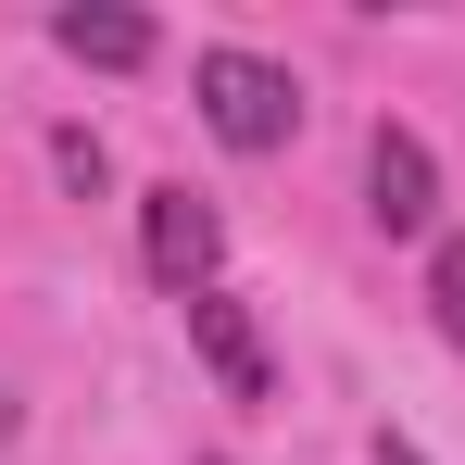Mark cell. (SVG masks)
<instances>
[{
    "label": "cell",
    "instance_id": "obj_1",
    "mask_svg": "<svg viewBox=\"0 0 465 465\" xmlns=\"http://www.w3.org/2000/svg\"><path fill=\"white\" fill-rule=\"evenodd\" d=\"M189 101H202V126L227 152H290V126H302V88H290V64H264V51H202L189 64Z\"/></svg>",
    "mask_w": 465,
    "mask_h": 465
},
{
    "label": "cell",
    "instance_id": "obj_2",
    "mask_svg": "<svg viewBox=\"0 0 465 465\" xmlns=\"http://www.w3.org/2000/svg\"><path fill=\"white\" fill-rule=\"evenodd\" d=\"M139 264H152L176 302L214 290V264H227V214H214L202 189H139Z\"/></svg>",
    "mask_w": 465,
    "mask_h": 465
},
{
    "label": "cell",
    "instance_id": "obj_3",
    "mask_svg": "<svg viewBox=\"0 0 465 465\" xmlns=\"http://www.w3.org/2000/svg\"><path fill=\"white\" fill-rule=\"evenodd\" d=\"M365 214H378L390 239H428V227H440V163H428L415 126H378V139H365Z\"/></svg>",
    "mask_w": 465,
    "mask_h": 465
},
{
    "label": "cell",
    "instance_id": "obj_4",
    "mask_svg": "<svg viewBox=\"0 0 465 465\" xmlns=\"http://www.w3.org/2000/svg\"><path fill=\"white\" fill-rule=\"evenodd\" d=\"M189 340H202V365H214V390H227V402H264V390H277L264 327H252V302H239L227 277H214V290H189Z\"/></svg>",
    "mask_w": 465,
    "mask_h": 465
},
{
    "label": "cell",
    "instance_id": "obj_5",
    "mask_svg": "<svg viewBox=\"0 0 465 465\" xmlns=\"http://www.w3.org/2000/svg\"><path fill=\"white\" fill-rule=\"evenodd\" d=\"M51 38H64L76 64H101V76H139V64H152V13H114V0H76V13H51Z\"/></svg>",
    "mask_w": 465,
    "mask_h": 465
},
{
    "label": "cell",
    "instance_id": "obj_6",
    "mask_svg": "<svg viewBox=\"0 0 465 465\" xmlns=\"http://www.w3.org/2000/svg\"><path fill=\"white\" fill-rule=\"evenodd\" d=\"M428 302H440V340L465 352V239H440V252H428Z\"/></svg>",
    "mask_w": 465,
    "mask_h": 465
},
{
    "label": "cell",
    "instance_id": "obj_7",
    "mask_svg": "<svg viewBox=\"0 0 465 465\" xmlns=\"http://www.w3.org/2000/svg\"><path fill=\"white\" fill-rule=\"evenodd\" d=\"M378 465H428V453H402V440H378Z\"/></svg>",
    "mask_w": 465,
    "mask_h": 465
},
{
    "label": "cell",
    "instance_id": "obj_8",
    "mask_svg": "<svg viewBox=\"0 0 465 465\" xmlns=\"http://www.w3.org/2000/svg\"><path fill=\"white\" fill-rule=\"evenodd\" d=\"M202 465H214V453H202Z\"/></svg>",
    "mask_w": 465,
    "mask_h": 465
}]
</instances>
